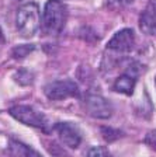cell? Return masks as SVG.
Instances as JSON below:
<instances>
[{
	"label": "cell",
	"mask_w": 156,
	"mask_h": 157,
	"mask_svg": "<svg viewBox=\"0 0 156 157\" xmlns=\"http://www.w3.org/2000/svg\"><path fill=\"white\" fill-rule=\"evenodd\" d=\"M0 38H2V33H0Z\"/></svg>",
	"instance_id": "e0dca14e"
},
{
	"label": "cell",
	"mask_w": 156,
	"mask_h": 157,
	"mask_svg": "<svg viewBox=\"0 0 156 157\" xmlns=\"http://www.w3.org/2000/svg\"><path fill=\"white\" fill-rule=\"evenodd\" d=\"M138 69L135 66H130L121 76H118V78L114 82L113 90L117 93H122V94L131 95L134 93L135 88V83H137L138 77Z\"/></svg>",
	"instance_id": "ba28073f"
},
{
	"label": "cell",
	"mask_w": 156,
	"mask_h": 157,
	"mask_svg": "<svg viewBox=\"0 0 156 157\" xmlns=\"http://www.w3.org/2000/svg\"><path fill=\"white\" fill-rule=\"evenodd\" d=\"M44 93L49 100L61 101L70 97H79V87L72 80H56L44 87Z\"/></svg>",
	"instance_id": "277c9868"
},
{
	"label": "cell",
	"mask_w": 156,
	"mask_h": 157,
	"mask_svg": "<svg viewBox=\"0 0 156 157\" xmlns=\"http://www.w3.org/2000/svg\"><path fill=\"white\" fill-rule=\"evenodd\" d=\"M68 18V9L61 0L46 2L42 14V29L46 35H58L63 29Z\"/></svg>",
	"instance_id": "6da1fadb"
},
{
	"label": "cell",
	"mask_w": 156,
	"mask_h": 157,
	"mask_svg": "<svg viewBox=\"0 0 156 157\" xmlns=\"http://www.w3.org/2000/svg\"><path fill=\"white\" fill-rule=\"evenodd\" d=\"M143 142H145V144H148L152 150L156 151V131H150L149 133L145 136Z\"/></svg>",
	"instance_id": "5bb4252c"
},
{
	"label": "cell",
	"mask_w": 156,
	"mask_h": 157,
	"mask_svg": "<svg viewBox=\"0 0 156 157\" xmlns=\"http://www.w3.org/2000/svg\"><path fill=\"white\" fill-rule=\"evenodd\" d=\"M10 153L13 157H42L38 151H35L33 147L27 146L18 140H10L9 144Z\"/></svg>",
	"instance_id": "30bf717a"
},
{
	"label": "cell",
	"mask_w": 156,
	"mask_h": 157,
	"mask_svg": "<svg viewBox=\"0 0 156 157\" xmlns=\"http://www.w3.org/2000/svg\"><path fill=\"white\" fill-rule=\"evenodd\" d=\"M132 2L134 0H108V4L113 7H125Z\"/></svg>",
	"instance_id": "9a60e30c"
},
{
	"label": "cell",
	"mask_w": 156,
	"mask_h": 157,
	"mask_svg": "<svg viewBox=\"0 0 156 157\" xmlns=\"http://www.w3.org/2000/svg\"><path fill=\"white\" fill-rule=\"evenodd\" d=\"M135 45V34L131 28H124L118 31L113 38L108 41L107 49L117 53H128L134 49Z\"/></svg>",
	"instance_id": "8992f818"
},
{
	"label": "cell",
	"mask_w": 156,
	"mask_h": 157,
	"mask_svg": "<svg viewBox=\"0 0 156 157\" xmlns=\"http://www.w3.org/2000/svg\"><path fill=\"white\" fill-rule=\"evenodd\" d=\"M87 157H113V156L108 153V150L106 147L94 146V147H91V149H89Z\"/></svg>",
	"instance_id": "4fadbf2b"
},
{
	"label": "cell",
	"mask_w": 156,
	"mask_h": 157,
	"mask_svg": "<svg viewBox=\"0 0 156 157\" xmlns=\"http://www.w3.org/2000/svg\"><path fill=\"white\" fill-rule=\"evenodd\" d=\"M139 28L148 35L156 36V0H150L139 17Z\"/></svg>",
	"instance_id": "9c48e42d"
},
{
	"label": "cell",
	"mask_w": 156,
	"mask_h": 157,
	"mask_svg": "<svg viewBox=\"0 0 156 157\" xmlns=\"http://www.w3.org/2000/svg\"><path fill=\"white\" fill-rule=\"evenodd\" d=\"M16 25L20 35L24 38H31L35 35L41 25L38 4L30 2L20 7L16 14Z\"/></svg>",
	"instance_id": "7a4b0ae2"
},
{
	"label": "cell",
	"mask_w": 156,
	"mask_h": 157,
	"mask_svg": "<svg viewBox=\"0 0 156 157\" xmlns=\"http://www.w3.org/2000/svg\"><path fill=\"white\" fill-rule=\"evenodd\" d=\"M155 84H156V77H155Z\"/></svg>",
	"instance_id": "2e32d148"
},
{
	"label": "cell",
	"mask_w": 156,
	"mask_h": 157,
	"mask_svg": "<svg viewBox=\"0 0 156 157\" xmlns=\"http://www.w3.org/2000/svg\"><path fill=\"white\" fill-rule=\"evenodd\" d=\"M31 51H34L33 45H20L13 51V55H14V58H17V59H23V58H26Z\"/></svg>",
	"instance_id": "7c38bea8"
},
{
	"label": "cell",
	"mask_w": 156,
	"mask_h": 157,
	"mask_svg": "<svg viewBox=\"0 0 156 157\" xmlns=\"http://www.w3.org/2000/svg\"><path fill=\"white\" fill-rule=\"evenodd\" d=\"M86 111L90 117L98 118V119H107L113 115V105L107 98L97 94H90L86 97L85 101Z\"/></svg>",
	"instance_id": "5b68a950"
},
{
	"label": "cell",
	"mask_w": 156,
	"mask_h": 157,
	"mask_svg": "<svg viewBox=\"0 0 156 157\" xmlns=\"http://www.w3.org/2000/svg\"><path fill=\"white\" fill-rule=\"evenodd\" d=\"M54 131L58 133L59 139L65 146L76 149L82 143V132L75 124L70 122H59L54 126Z\"/></svg>",
	"instance_id": "52a82bcc"
},
{
	"label": "cell",
	"mask_w": 156,
	"mask_h": 157,
	"mask_svg": "<svg viewBox=\"0 0 156 157\" xmlns=\"http://www.w3.org/2000/svg\"><path fill=\"white\" fill-rule=\"evenodd\" d=\"M16 80L20 84H31L33 83V75L28 70H26V69H21L16 75Z\"/></svg>",
	"instance_id": "8fae6325"
},
{
	"label": "cell",
	"mask_w": 156,
	"mask_h": 157,
	"mask_svg": "<svg viewBox=\"0 0 156 157\" xmlns=\"http://www.w3.org/2000/svg\"><path fill=\"white\" fill-rule=\"evenodd\" d=\"M9 114L18 122L33 128H38L44 132L49 131V124L42 112L34 109L30 105H14L9 109Z\"/></svg>",
	"instance_id": "3957f363"
}]
</instances>
